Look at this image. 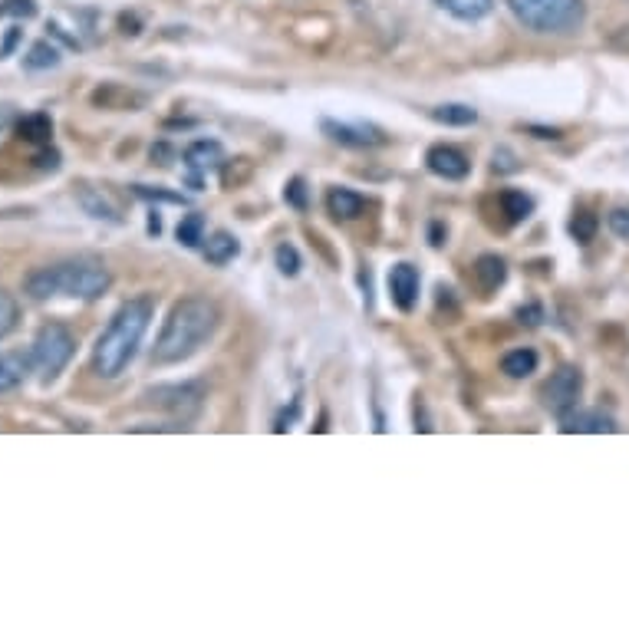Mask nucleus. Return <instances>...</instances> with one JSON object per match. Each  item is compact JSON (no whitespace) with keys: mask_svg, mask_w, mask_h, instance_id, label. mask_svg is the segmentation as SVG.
Returning <instances> with one entry per match:
<instances>
[{"mask_svg":"<svg viewBox=\"0 0 629 629\" xmlns=\"http://www.w3.org/2000/svg\"><path fill=\"white\" fill-rule=\"evenodd\" d=\"M37 14V0H0V17L30 20Z\"/></svg>","mask_w":629,"mask_h":629,"instance_id":"obj_31","label":"nucleus"},{"mask_svg":"<svg viewBox=\"0 0 629 629\" xmlns=\"http://www.w3.org/2000/svg\"><path fill=\"white\" fill-rule=\"evenodd\" d=\"M425 165H429V172L445 178V182H462L471 172V162L462 149H455V145H432L429 155H425Z\"/></svg>","mask_w":629,"mask_h":629,"instance_id":"obj_10","label":"nucleus"},{"mask_svg":"<svg viewBox=\"0 0 629 629\" xmlns=\"http://www.w3.org/2000/svg\"><path fill=\"white\" fill-rule=\"evenodd\" d=\"M80 205L86 208V215H93V218H106V221H119V211L109 205V201L96 192V188H80Z\"/></svg>","mask_w":629,"mask_h":629,"instance_id":"obj_23","label":"nucleus"},{"mask_svg":"<svg viewBox=\"0 0 629 629\" xmlns=\"http://www.w3.org/2000/svg\"><path fill=\"white\" fill-rule=\"evenodd\" d=\"M93 103L96 106H103V109H142L145 103H149V96L145 93H132V89L126 86H103V89H96V96H93Z\"/></svg>","mask_w":629,"mask_h":629,"instance_id":"obj_15","label":"nucleus"},{"mask_svg":"<svg viewBox=\"0 0 629 629\" xmlns=\"http://www.w3.org/2000/svg\"><path fill=\"white\" fill-rule=\"evenodd\" d=\"M30 369H33L30 353H0V392L24 386Z\"/></svg>","mask_w":629,"mask_h":629,"instance_id":"obj_14","label":"nucleus"},{"mask_svg":"<svg viewBox=\"0 0 629 629\" xmlns=\"http://www.w3.org/2000/svg\"><path fill=\"white\" fill-rule=\"evenodd\" d=\"M17 323H20V303H17V297L7 294V290H0V340L14 333Z\"/></svg>","mask_w":629,"mask_h":629,"instance_id":"obj_27","label":"nucleus"},{"mask_svg":"<svg viewBox=\"0 0 629 629\" xmlns=\"http://www.w3.org/2000/svg\"><path fill=\"white\" fill-rule=\"evenodd\" d=\"M17 43H20V30L14 27V30H10V33H7V40H4V43H0V60H7V56H10V53H14V47H17Z\"/></svg>","mask_w":629,"mask_h":629,"instance_id":"obj_38","label":"nucleus"},{"mask_svg":"<svg viewBox=\"0 0 629 629\" xmlns=\"http://www.w3.org/2000/svg\"><path fill=\"white\" fill-rule=\"evenodd\" d=\"M172 159H175V152L168 149L165 142H159V145H155V149H152V162H159V165H172Z\"/></svg>","mask_w":629,"mask_h":629,"instance_id":"obj_37","label":"nucleus"},{"mask_svg":"<svg viewBox=\"0 0 629 629\" xmlns=\"http://www.w3.org/2000/svg\"><path fill=\"white\" fill-rule=\"evenodd\" d=\"M178 241H182L185 247H198L201 241H205V215H198V211H192V215H185L182 221H178Z\"/></svg>","mask_w":629,"mask_h":629,"instance_id":"obj_26","label":"nucleus"},{"mask_svg":"<svg viewBox=\"0 0 629 629\" xmlns=\"http://www.w3.org/2000/svg\"><path fill=\"white\" fill-rule=\"evenodd\" d=\"M152 310V297H132L112 313L109 327L99 333L93 346V373L99 379H116L126 373L152 323Z\"/></svg>","mask_w":629,"mask_h":629,"instance_id":"obj_3","label":"nucleus"},{"mask_svg":"<svg viewBox=\"0 0 629 629\" xmlns=\"http://www.w3.org/2000/svg\"><path fill=\"white\" fill-rule=\"evenodd\" d=\"M435 4L442 7V10H448L452 17L468 20V24H475V20H481V17H488V14H491L494 0H435Z\"/></svg>","mask_w":629,"mask_h":629,"instance_id":"obj_20","label":"nucleus"},{"mask_svg":"<svg viewBox=\"0 0 629 629\" xmlns=\"http://www.w3.org/2000/svg\"><path fill=\"white\" fill-rule=\"evenodd\" d=\"M442 238H445V234H442V224H432V244H435V247H442V244H445Z\"/></svg>","mask_w":629,"mask_h":629,"instance_id":"obj_41","label":"nucleus"},{"mask_svg":"<svg viewBox=\"0 0 629 629\" xmlns=\"http://www.w3.org/2000/svg\"><path fill=\"white\" fill-rule=\"evenodd\" d=\"M149 231L159 234L162 231V221H159V211H152V221H149Z\"/></svg>","mask_w":629,"mask_h":629,"instance_id":"obj_42","label":"nucleus"},{"mask_svg":"<svg viewBox=\"0 0 629 629\" xmlns=\"http://www.w3.org/2000/svg\"><path fill=\"white\" fill-rule=\"evenodd\" d=\"M56 63H60V50H56L50 40H37L24 56L27 70H50V66H56Z\"/></svg>","mask_w":629,"mask_h":629,"instance_id":"obj_22","label":"nucleus"},{"mask_svg":"<svg viewBox=\"0 0 629 629\" xmlns=\"http://www.w3.org/2000/svg\"><path fill=\"white\" fill-rule=\"evenodd\" d=\"M142 406L162 409L178 422H192L205 406V386L201 383H172V386H155L142 392Z\"/></svg>","mask_w":629,"mask_h":629,"instance_id":"obj_6","label":"nucleus"},{"mask_svg":"<svg viewBox=\"0 0 629 629\" xmlns=\"http://www.w3.org/2000/svg\"><path fill=\"white\" fill-rule=\"evenodd\" d=\"M284 201L290 208H297V211H307L310 208V192H307V182L297 175V178H290L287 188H284Z\"/></svg>","mask_w":629,"mask_h":629,"instance_id":"obj_30","label":"nucleus"},{"mask_svg":"<svg viewBox=\"0 0 629 629\" xmlns=\"http://www.w3.org/2000/svg\"><path fill=\"white\" fill-rule=\"evenodd\" d=\"M112 287L109 267L99 257H66V261L43 264L37 271H30L24 280V294L33 300H99Z\"/></svg>","mask_w":629,"mask_h":629,"instance_id":"obj_2","label":"nucleus"},{"mask_svg":"<svg viewBox=\"0 0 629 629\" xmlns=\"http://www.w3.org/2000/svg\"><path fill=\"white\" fill-rule=\"evenodd\" d=\"M320 129L327 132L333 142L346 145V149H379L386 145L389 136L373 122H336V119H323Z\"/></svg>","mask_w":629,"mask_h":629,"instance_id":"obj_8","label":"nucleus"},{"mask_svg":"<svg viewBox=\"0 0 629 629\" xmlns=\"http://www.w3.org/2000/svg\"><path fill=\"white\" fill-rule=\"evenodd\" d=\"M580 392H583V373L580 369L577 366H560L557 373L541 386V402H544L547 412H554L560 419V415H567L570 409H577Z\"/></svg>","mask_w":629,"mask_h":629,"instance_id":"obj_7","label":"nucleus"},{"mask_svg":"<svg viewBox=\"0 0 629 629\" xmlns=\"http://www.w3.org/2000/svg\"><path fill=\"white\" fill-rule=\"evenodd\" d=\"M238 254H241V244L228 231H215L211 238H205V261L208 264L224 267V264H231Z\"/></svg>","mask_w":629,"mask_h":629,"instance_id":"obj_18","label":"nucleus"},{"mask_svg":"<svg viewBox=\"0 0 629 629\" xmlns=\"http://www.w3.org/2000/svg\"><path fill=\"white\" fill-rule=\"evenodd\" d=\"M527 132H534L537 139H560L564 136L560 129H544V126H527Z\"/></svg>","mask_w":629,"mask_h":629,"instance_id":"obj_39","label":"nucleus"},{"mask_svg":"<svg viewBox=\"0 0 629 629\" xmlns=\"http://www.w3.org/2000/svg\"><path fill=\"white\" fill-rule=\"evenodd\" d=\"M508 7L518 17V24L534 33H550V37L577 33L587 20L583 0H508Z\"/></svg>","mask_w":629,"mask_h":629,"instance_id":"obj_4","label":"nucleus"},{"mask_svg":"<svg viewBox=\"0 0 629 629\" xmlns=\"http://www.w3.org/2000/svg\"><path fill=\"white\" fill-rule=\"evenodd\" d=\"M10 122H14V106H0V132H4Z\"/></svg>","mask_w":629,"mask_h":629,"instance_id":"obj_40","label":"nucleus"},{"mask_svg":"<svg viewBox=\"0 0 629 629\" xmlns=\"http://www.w3.org/2000/svg\"><path fill=\"white\" fill-rule=\"evenodd\" d=\"M471 274H475V284L481 294H494V290L508 280V264H504L498 254H481Z\"/></svg>","mask_w":629,"mask_h":629,"instance_id":"obj_13","label":"nucleus"},{"mask_svg":"<svg viewBox=\"0 0 629 629\" xmlns=\"http://www.w3.org/2000/svg\"><path fill=\"white\" fill-rule=\"evenodd\" d=\"M620 425H616L610 415L593 409V412H583V409H570L567 415H560V432L567 435H610L616 432Z\"/></svg>","mask_w":629,"mask_h":629,"instance_id":"obj_12","label":"nucleus"},{"mask_svg":"<svg viewBox=\"0 0 629 629\" xmlns=\"http://www.w3.org/2000/svg\"><path fill=\"white\" fill-rule=\"evenodd\" d=\"M518 320L527 323V327H537V323L544 320V310H541V307H534V303H531V307H521V310H518Z\"/></svg>","mask_w":629,"mask_h":629,"instance_id":"obj_36","label":"nucleus"},{"mask_svg":"<svg viewBox=\"0 0 629 629\" xmlns=\"http://www.w3.org/2000/svg\"><path fill=\"white\" fill-rule=\"evenodd\" d=\"M419 284H422L419 267H412L406 261L396 264L389 271V294H392V303H396L402 313L415 310V303H419Z\"/></svg>","mask_w":629,"mask_h":629,"instance_id":"obj_11","label":"nucleus"},{"mask_svg":"<svg viewBox=\"0 0 629 629\" xmlns=\"http://www.w3.org/2000/svg\"><path fill=\"white\" fill-rule=\"evenodd\" d=\"M501 369L508 373L511 379H524L531 376L537 369V353L531 350V346H521V350H511L508 356L501 359Z\"/></svg>","mask_w":629,"mask_h":629,"instance_id":"obj_21","label":"nucleus"},{"mask_svg":"<svg viewBox=\"0 0 629 629\" xmlns=\"http://www.w3.org/2000/svg\"><path fill=\"white\" fill-rule=\"evenodd\" d=\"M494 172H501V175H511V172H518V155H514L511 149H498L494 152Z\"/></svg>","mask_w":629,"mask_h":629,"instance_id":"obj_34","label":"nucleus"},{"mask_svg":"<svg viewBox=\"0 0 629 629\" xmlns=\"http://www.w3.org/2000/svg\"><path fill=\"white\" fill-rule=\"evenodd\" d=\"M432 119L442 122V126H475L478 112L471 106H438L432 109Z\"/></svg>","mask_w":629,"mask_h":629,"instance_id":"obj_25","label":"nucleus"},{"mask_svg":"<svg viewBox=\"0 0 629 629\" xmlns=\"http://www.w3.org/2000/svg\"><path fill=\"white\" fill-rule=\"evenodd\" d=\"M33 165H37L40 172H56V168H60V152L50 149V145H40V152L33 155Z\"/></svg>","mask_w":629,"mask_h":629,"instance_id":"obj_33","label":"nucleus"},{"mask_svg":"<svg viewBox=\"0 0 629 629\" xmlns=\"http://www.w3.org/2000/svg\"><path fill=\"white\" fill-rule=\"evenodd\" d=\"M610 231L616 238L629 241V208H613L610 211Z\"/></svg>","mask_w":629,"mask_h":629,"instance_id":"obj_35","label":"nucleus"},{"mask_svg":"<svg viewBox=\"0 0 629 629\" xmlns=\"http://www.w3.org/2000/svg\"><path fill=\"white\" fill-rule=\"evenodd\" d=\"M185 168H188V188L192 192H201V185H205V175L215 172V168H221L224 162V152L218 142L211 139H198L185 149Z\"/></svg>","mask_w":629,"mask_h":629,"instance_id":"obj_9","label":"nucleus"},{"mask_svg":"<svg viewBox=\"0 0 629 629\" xmlns=\"http://www.w3.org/2000/svg\"><path fill=\"white\" fill-rule=\"evenodd\" d=\"M597 231H600V218L593 215V211H587V208L574 211V218H570V234H574V241L590 244L597 238Z\"/></svg>","mask_w":629,"mask_h":629,"instance_id":"obj_24","label":"nucleus"},{"mask_svg":"<svg viewBox=\"0 0 629 629\" xmlns=\"http://www.w3.org/2000/svg\"><path fill=\"white\" fill-rule=\"evenodd\" d=\"M218 323H221V310L215 300H208V297L178 300L172 313H168L159 340H155L152 363L172 366V363H182L188 356H195L201 346L215 336Z\"/></svg>","mask_w":629,"mask_h":629,"instance_id":"obj_1","label":"nucleus"},{"mask_svg":"<svg viewBox=\"0 0 629 629\" xmlns=\"http://www.w3.org/2000/svg\"><path fill=\"white\" fill-rule=\"evenodd\" d=\"M251 159H231V162H221V182L224 188H234L251 178Z\"/></svg>","mask_w":629,"mask_h":629,"instance_id":"obj_28","label":"nucleus"},{"mask_svg":"<svg viewBox=\"0 0 629 629\" xmlns=\"http://www.w3.org/2000/svg\"><path fill=\"white\" fill-rule=\"evenodd\" d=\"M274 261H277V271L284 274V277H297L300 267H303V261H300V254H297L294 244H277Z\"/></svg>","mask_w":629,"mask_h":629,"instance_id":"obj_29","label":"nucleus"},{"mask_svg":"<svg viewBox=\"0 0 629 629\" xmlns=\"http://www.w3.org/2000/svg\"><path fill=\"white\" fill-rule=\"evenodd\" d=\"M498 205H501V215L508 224H521L534 215V198L518 192V188H504L498 195Z\"/></svg>","mask_w":629,"mask_h":629,"instance_id":"obj_19","label":"nucleus"},{"mask_svg":"<svg viewBox=\"0 0 629 629\" xmlns=\"http://www.w3.org/2000/svg\"><path fill=\"white\" fill-rule=\"evenodd\" d=\"M17 139L27 145H50L53 139V119L47 112H30V116L17 119Z\"/></svg>","mask_w":629,"mask_h":629,"instance_id":"obj_16","label":"nucleus"},{"mask_svg":"<svg viewBox=\"0 0 629 629\" xmlns=\"http://www.w3.org/2000/svg\"><path fill=\"white\" fill-rule=\"evenodd\" d=\"M73 353H76V336L66 330L63 323H47V327H40L37 340H33L30 359H33V369L43 376V383H53V379L70 366Z\"/></svg>","mask_w":629,"mask_h":629,"instance_id":"obj_5","label":"nucleus"},{"mask_svg":"<svg viewBox=\"0 0 629 629\" xmlns=\"http://www.w3.org/2000/svg\"><path fill=\"white\" fill-rule=\"evenodd\" d=\"M363 208H366V198L363 195L350 192V188H330L327 211H330L336 221H353V218L363 215Z\"/></svg>","mask_w":629,"mask_h":629,"instance_id":"obj_17","label":"nucleus"},{"mask_svg":"<svg viewBox=\"0 0 629 629\" xmlns=\"http://www.w3.org/2000/svg\"><path fill=\"white\" fill-rule=\"evenodd\" d=\"M132 192H136L139 198L145 201H172V205H185V195L178 192H165V188H149V185H132Z\"/></svg>","mask_w":629,"mask_h":629,"instance_id":"obj_32","label":"nucleus"}]
</instances>
